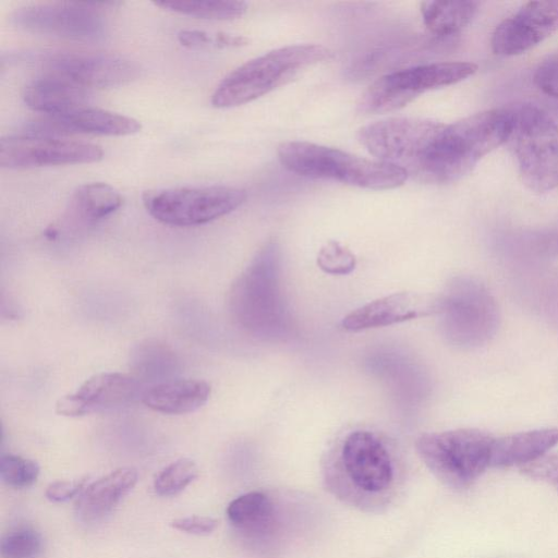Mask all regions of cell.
I'll use <instances>...</instances> for the list:
<instances>
[{"instance_id":"cell-9","label":"cell","mask_w":558,"mask_h":558,"mask_svg":"<svg viewBox=\"0 0 558 558\" xmlns=\"http://www.w3.org/2000/svg\"><path fill=\"white\" fill-rule=\"evenodd\" d=\"M471 62H435L388 73L375 81L361 96L357 109L385 113L403 108L421 94L461 82L473 75Z\"/></svg>"},{"instance_id":"cell-25","label":"cell","mask_w":558,"mask_h":558,"mask_svg":"<svg viewBox=\"0 0 558 558\" xmlns=\"http://www.w3.org/2000/svg\"><path fill=\"white\" fill-rule=\"evenodd\" d=\"M272 513L270 499L262 492H250L233 499L227 507L229 521L244 531L265 525Z\"/></svg>"},{"instance_id":"cell-32","label":"cell","mask_w":558,"mask_h":558,"mask_svg":"<svg viewBox=\"0 0 558 558\" xmlns=\"http://www.w3.org/2000/svg\"><path fill=\"white\" fill-rule=\"evenodd\" d=\"M178 40L187 48L205 47H235L245 45L246 39L241 36L218 33L209 34L204 31L184 29L178 34Z\"/></svg>"},{"instance_id":"cell-18","label":"cell","mask_w":558,"mask_h":558,"mask_svg":"<svg viewBox=\"0 0 558 558\" xmlns=\"http://www.w3.org/2000/svg\"><path fill=\"white\" fill-rule=\"evenodd\" d=\"M49 132L64 136L71 133L94 135L125 136L138 133L140 121L109 110L85 106L69 114L44 120Z\"/></svg>"},{"instance_id":"cell-22","label":"cell","mask_w":558,"mask_h":558,"mask_svg":"<svg viewBox=\"0 0 558 558\" xmlns=\"http://www.w3.org/2000/svg\"><path fill=\"white\" fill-rule=\"evenodd\" d=\"M477 5L475 1H424L420 10L425 26L433 34L447 37L470 24Z\"/></svg>"},{"instance_id":"cell-21","label":"cell","mask_w":558,"mask_h":558,"mask_svg":"<svg viewBox=\"0 0 558 558\" xmlns=\"http://www.w3.org/2000/svg\"><path fill=\"white\" fill-rule=\"evenodd\" d=\"M558 444V428H539L495 438L490 466L527 464Z\"/></svg>"},{"instance_id":"cell-24","label":"cell","mask_w":558,"mask_h":558,"mask_svg":"<svg viewBox=\"0 0 558 558\" xmlns=\"http://www.w3.org/2000/svg\"><path fill=\"white\" fill-rule=\"evenodd\" d=\"M155 5L173 13L213 21L235 20L247 10L243 1L172 0L157 1Z\"/></svg>"},{"instance_id":"cell-7","label":"cell","mask_w":558,"mask_h":558,"mask_svg":"<svg viewBox=\"0 0 558 558\" xmlns=\"http://www.w3.org/2000/svg\"><path fill=\"white\" fill-rule=\"evenodd\" d=\"M436 314L446 339L458 347L486 343L496 332L498 307L489 291L478 281L456 278L437 298Z\"/></svg>"},{"instance_id":"cell-30","label":"cell","mask_w":558,"mask_h":558,"mask_svg":"<svg viewBox=\"0 0 558 558\" xmlns=\"http://www.w3.org/2000/svg\"><path fill=\"white\" fill-rule=\"evenodd\" d=\"M318 267L328 275L344 276L356 266L355 255L337 241L327 242L317 254Z\"/></svg>"},{"instance_id":"cell-17","label":"cell","mask_w":558,"mask_h":558,"mask_svg":"<svg viewBox=\"0 0 558 558\" xmlns=\"http://www.w3.org/2000/svg\"><path fill=\"white\" fill-rule=\"evenodd\" d=\"M89 90L60 76L41 73L23 88L24 104L33 111L58 118L88 106Z\"/></svg>"},{"instance_id":"cell-13","label":"cell","mask_w":558,"mask_h":558,"mask_svg":"<svg viewBox=\"0 0 558 558\" xmlns=\"http://www.w3.org/2000/svg\"><path fill=\"white\" fill-rule=\"evenodd\" d=\"M338 464L354 487L366 494L384 493L395 480L389 448L378 434L368 429H355L343 437Z\"/></svg>"},{"instance_id":"cell-4","label":"cell","mask_w":558,"mask_h":558,"mask_svg":"<svg viewBox=\"0 0 558 558\" xmlns=\"http://www.w3.org/2000/svg\"><path fill=\"white\" fill-rule=\"evenodd\" d=\"M278 158L286 169L299 175L335 180L364 189H395L408 178L393 165L310 142L281 144Z\"/></svg>"},{"instance_id":"cell-33","label":"cell","mask_w":558,"mask_h":558,"mask_svg":"<svg viewBox=\"0 0 558 558\" xmlns=\"http://www.w3.org/2000/svg\"><path fill=\"white\" fill-rule=\"evenodd\" d=\"M534 83L545 95L558 100V52L546 57L537 65Z\"/></svg>"},{"instance_id":"cell-36","label":"cell","mask_w":558,"mask_h":558,"mask_svg":"<svg viewBox=\"0 0 558 558\" xmlns=\"http://www.w3.org/2000/svg\"><path fill=\"white\" fill-rule=\"evenodd\" d=\"M555 113L558 116V100L557 102L555 104V109H554Z\"/></svg>"},{"instance_id":"cell-23","label":"cell","mask_w":558,"mask_h":558,"mask_svg":"<svg viewBox=\"0 0 558 558\" xmlns=\"http://www.w3.org/2000/svg\"><path fill=\"white\" fill-rule=\"evenodd\" d=\"M123 198L118 190L104 182L80 185L70 201V209L86 221H98L116 213Z\"/></svg>"},{"instance_id":"cell-16","label":"cell","mask_w":558,"mask_h":558,"mask_svg":"<svg viewBox=\"0 0 558 558\" xmlns=\"http://www.w3.org/2000/svg\"><path fill=\"white\" fill-rule=\"evenodd\" d=\"M437 298L417 292H396L373 300L345 315L340 328L357 332L436 314Z\"/></svg>"},{"instance_id":"cell-28","label":"cell","mask_w":558,"mask_h":558,"mask_svg":"<svg viewBox=\"0 0 558 558\" xmlns=\"http://www.w3.org/2000/svg\"><path fill=\"white\" fill-rule=\"evenodd\" d=\"M43 548L40 534L31 527H16L0 542L2 558H36Z\"/></svg>"},{"instance_id":"cell-27","label":"cell","mask_w":558,"mask_h":558,"mask_svg":"<svg viewBox=\"0 0 558 558\" xmlns=\"http://www.w3.org/2000/svg\"><path fill=\"white\" fill-rule=\"evenodd\" d=\"M198 476L195 462L180 458L165 466L154 480V489L159 496H174L181 493Z\"/></svg>"},{"instance_id":"cell-35","label":"cell","mask_w":558,"mask_h":558,"mask_svg":"<svg viewBox=\"0 0 558 558\" xmlns=\"http://www.w3.org/2000/svg\"><path fill=\"white\" fill-rule=\"evenodd\" d=\"M85 485V478L75 481H56L48 485L46 489V497L54 502H63L81 494L86 487Z\"/></svg>"},{"instance_id":"cell-14","label":"cell","mask_w":558,"mask_h":558,"mask_svg":"<svg viewBox=\"0 0 558 558\" xmlns=\"http://www.w3.org/2000/svg\"><path fill=\"white\" fill-rule=\"evenodd\" d=\"M141 383L123 373L102 372L86 379L76 391L56 402V413L69 417L121 408L143 393Z\"/></svg>"},{"instance_id":"cell-12","label":"cell","mask_w":558,"mask_h":558,"mask_svg":"<svg viewBox=\"0 0 558 558\" xmlns=\"http://www.w3.org/2000/svg\"><path fill=\"white\" fill-rule=\"evenodd\" d=\"M102 157L100 146L60 135L21 131L0 140V166L7 169L92 163Z\"/></svg>"},{"instance_id":"cell-1","label":"cell","mask_w":558,"mask_h":558,"mask_svg":"<svg viewBox=\"0 0 558 558\" xmlns=\"http://www.w3.org/2000/svg\"><path fill=\"white\" fill-rule=\"evenodd\" d=\"M511 111L494 109L440 123L417 180L449 183L464 177L488 153L508 141Z\"/></svg>"},{"instance_id":"cell-3","label":"cell","mask_w":558,"mask_h":558,"mask_svg":"<svg viewBox=\"0 0 558 558\" xmlns=\"http://www.w3.org/2000/svg\"><path fill=\"white\" fill-rule=\"evenodd\" d=\"M332 58L322 45H292L254 58L228 74L215 88L210 102L219 109L251 102L289 83L303 70Z\"/></svg>"},{"instance_id":"cell-29","label":"cell","mask_w":558,"mask_h":558,"mask_svg":"<svg viewBox=\"0 0 558 558\" xmlns=\"http://www.w3.org/2000/svg\"><path fill=\"white\" fill-rule=\"evenodd\" d=\"M39 472V465L34 460L11 453L0 458V477L11 487L24 488L33 485Z\"/></svg>"},{"instance_id":"cell-19","label":"cell","mask_w":558,"mask_h":558,"mask_svg":"<svg viewBox=\"0 0 558 558\" xmlns=\"http://www.w3.org/2000/svg\"><path fill=\"white\" fill-rule=\"evenodd\" d=\"M210 385L202 379H173L143 390L142 402L150 410L179 415L199 410L210 397Z\"/></svg>"},{"instance_id":"cell-10","label":"cell","mask_w":558,"mask_h":558,"mask_svg":"<svg viewBox=\"0 0 558 558\" xmlns=\"http://www.w3.org/2000/svg\"><path fill=\"white\" fill-rule=\"evenodd\" d=\"M105 2H44L17 8L11 23L27 33L78 43H99L108 35Z\"/></svg>"},{"instance_id":"cell-20","label":"cell","mask_w":558,"mask_h":558,"mask_svg":"<svg viewBox=\"0 0 558 558\" xmlns=\"http://www.w3.org/2000/svg\"><path fill=\"white\" fill-rule=\"evenodd\" d=\"M137 482L133 468H120L87 485L76 501V511L84 521H96L108 514Z\"/></svg>"},{"instance_id":"cell-6","label":"cell","mask_w":558,"mask_h":558,"mask_svg":"<svg viewBox=\"0 0 558 558\" xmlns=\"http://www.w3.org/2000/svg\"><path fill=\"white\" fill-rule=\"evenodd\" d=\"M511 111L508 141L524 184L545 193L558 186V124L543 109L521 105Z\"/></svg>"},{"instance_id":"cell-2","label":"cell","mask_w":558,"mask_h":558,"mask_svg":"<svg viewBox=\"0 0 558 558\" xmlns=\"http://www.w3.org/2000/svg\"><path fill=\"white\" fill-rule=\"evenodd\" d=\"M280 269V248L276 242H268L231 288V314L243 329L255 337L283 338L291 329Z\"/></svg>"},{"instance_id":"cell-26","label":"cell","mask_w":558,"mask_h":558,"mask_svg":"<svg viewBox=\"0 0 558 558\" xmlns=\"http://www.w3.org/2000/svg\"><path fill=\"white\" fill-rule=\"evenodd\" d=\"M506 252L515 258L542 259L558 256V232H533L506 241Z\"/></svg>"},{"instance_id":"cell-34","label":"cell","mask_w":558,"mask_h":558,"mask_svg":"<svg viewBox=\"0 0 558 558\" xmlns=\"http://www.w3.org/2000/svg\"><path fill=\"white\" fill-rule=\"evenodd\" d=\"M171 526L193 535H208L218 526V520L210 517L191 515L173 520Z\"/></svg>"},{"instance_id":"cell-5","label":"cell","mask_w":558,"mask_h":558,"mask_svg":"<svg viewBox=\"0 0 558 558\" xmlns=\"http://www.w3.org/2000/svg\"><path fill=\"white\" fill-rule=\"evenodd\" d=\"M494 440L483 430L458 428L423 434L415 447L435 477L450 488L462 489L490 466Z\"/></svg>"},{"instance_id":"cell-11","label":"cell","mask_w":558,"mask_h":558,"mask_svg":"<svg viewBox=\"0 0 558 558\" xmlns=\"http://www.w3.org/2000/svg\"><path fill=\"white\" fill-rule=\"evenodd\" d=\"M43 73L65 78L87 90L129 84L141 76L134 61L116 53L82 50H50L31 54Z\"/></svg>"},{"instance_id":"cell-15","label":"cell","mask_w":558,"mask_h":558,"mask_svg":"<svg viewBox=\"0 0 558 558\" xmlns=\"http://www.w3.org/2000/svg\"><path fill=\"white\" fill-rule=\"evenodd\" d=\"M558 29V1H532L504 20L492 37V48L499 56L527 51Z\"/></svg>"},{"instance_id":"cell-31","label":"cell","mask_w":558,"mask_h":558,"mask_svg":"<svg viewBox=\"0 0 558 558\" xmlns=\"http://www.w3.org/2000/svg\"><path fill=\"white\" fill-rule=\"evenodd\" d=\"M534 294L541 315L558 329V270L546 275L536 284Z\"/></svg>"},{"instance_id":"cell-8","label":"cell","mask_w":558,"mask_h":558,"mask_svg":"<svg viewBox=\"0 0 558 558\" xmlns=\"http://www.w3.org/2000/svg\"><path fill=\"white\" fill-rule=\"evenodd\" d=\"M246 196L244 190L234 186H180L147 191L143 204L147 213L163 225L194 227L230 214Z\"/></svg>"}]
</instances>
